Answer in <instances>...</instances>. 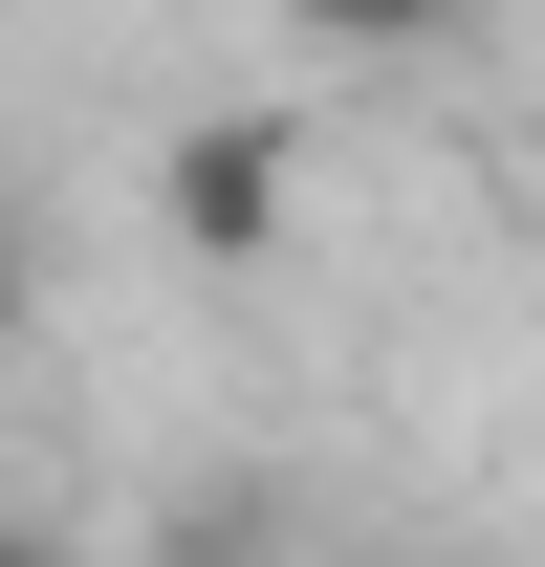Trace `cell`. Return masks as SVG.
I'll return each mask as SVG.
<instances>
[{"label": "cell", "mask_w": 545, "mask_h": 567, "mask_svg": "<svg viewBox=\"0 0 545 567\" xmlns=\"http://www.w3.org/2000/svg\"><path fill=\"white\" fill-rule=\"evenodd\" d=\"M175 567H263V524H240V502H197V546H175Z\"/></svg>", "instance_id": "cell-3"}, {"label": "cell", "mask_w": 545, "mask_h": 567, "mask_svg": "<svg viewBox=\"0 0 545 567\" xmlns=\"http://www.w3.org/2000/svg\"><path fill=\"white\" fill-rule=\"evenodd\" d=\"M0 567H44V546H22V524H0Z\"/></svg>", "instance_id": "cell-5"}, {"label": "cell", "mask_w": 545, "mask_h": 567, "mask_svg": "<svg viewBox=\"0 0 545 567\" xmlns=\"http://www.w3.org/2000/svg\"><path fill=\"white\" fill-rule=\"evenodd\" d=\"M153 218H175L197 262H263V240H284V132H263V110H197V132L153 153Z\"/></svg>", "instance_id": "cell-1"}, {"label": "cell", "mask_w": 545, "mask_h": 567, "mask_svg": "<svg viewBox=\"0 0 545 567\" xmlns=\"http://www.w3.org/2000/svg\"><path fill=\"white\" fill-rule=\"evenodd\" d=\"M284 22H306L328 66H436V44H459V0H284Z\"/></svg>", "instance_id": "cell-2"}, {"label": "cell", "mask_w": 545, "mask_h": 567, "mask_svg": "<svg viewBox=\"0 0 545 567\" xmlns=\"http://www.w3.org/2000/svg\"><path fill=\"white\" fill-rule=\"evenodd\" d=\"M0 328H22V240H0Z\"/></svg>", "instance_id": "cell-4"}]
</instances>
